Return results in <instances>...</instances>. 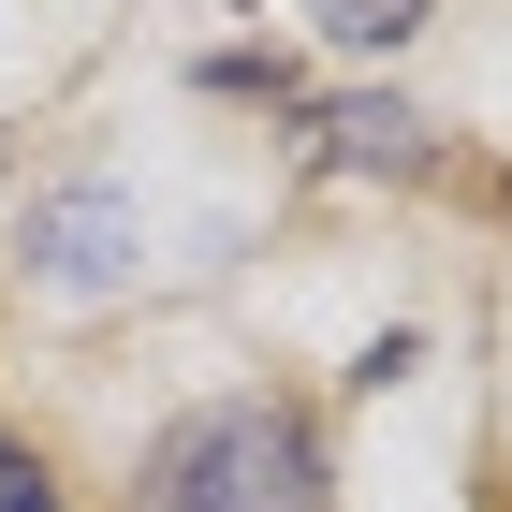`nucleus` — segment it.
<instances>
[{
	"mask_svg": "<svg viewBox=\"0 0 512 512\" xmlns=\"http://www.w3.org/2000/svg\"><path fill=\"white\" fill-rule=\"evenodd\" d=\"M0 512H59V498H44V469H30V439H0Z\"/></svg>",
	"mask_w": 512,
	"mask_h": 512,
	"instance_id": "39448f33",
	"label": "nucleus"
},
{
	"mask_svg": "<svg viewBox=\"0 0 512 512\" xmlns=\"http://www.w3.org/2000/svg\"><path fill=\"white\" fill-rule=\"evenodd\" d=\"M308 30H322V44H366V59H381V44H410V30H425V0H308Z\"/></svg>",
	"mask_w": 512,
	"mask_h": 512,
	"instance_id": "20e7f679",
	"label": "nucleus"
},
{
	"mask_svg": "<svg viewBox=\"0 0 512 512\" xmlns=\"http://www.w3.org/2000/svg\"><path fill=\"white\" fill-rule=\"evenodd\" d=\"M147 512H322V439L293 410H264V395L191 410L147 454Z\"/></svg>",
	"mask_w": 512,
	"mask_h": 512,
	"instance_id": "f257e3e1",
	"label": "nucleus"
},
{
	"mask_svg": "<svg viewBox=\"0 0 512 512\" xmlns=\"http://www.w3.org/2000/svg\"><path fill=\"white\" fill-rule=\"evenodd\" d=\"M322 161L337 176H425V118L410 103H322Z\"/></svg>",
	"mask_w": 512,
	"mask_h": 512,
	"instance_id": "7ed1b4c3",
	"label": "nucleus"
},
{
	"mask_svg": "<svg viewBox=\"0 0 512 512\" xmlns=\"http://www.w3.org/2000/svg\"><path fill=\"white\" fill-rule=\"evenodd\" d=\"M118 249H132V205H118V191H59V205H30V264L59 278V293H103V278H118Z\"/></svg>",
	"mask_w": 512,
	"mask_h": 512,
	"instance_id": "f03ea898",
	"label": "nucleus"
}]
</instances>
